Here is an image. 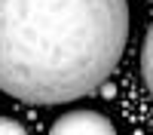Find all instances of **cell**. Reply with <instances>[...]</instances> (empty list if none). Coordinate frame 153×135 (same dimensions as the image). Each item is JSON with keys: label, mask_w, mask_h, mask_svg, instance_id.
I'll return each instance as SVG.
<instances>
[{"label": "cell", "mask_w": 153, "mask_h": 135, "mask_svg": "<svg viewBox=\"0 0 153 135\" xmlns=\"http://www.w3.org/2000/svg\"><path fill=\"white\" fill-rule=\"evenodd\" d=\"M141 74H144V83H147V92L153 95V25L147 28L144 46H141Z\"/></svg>", "instance_id": "3957f363"}, {"label": "cell", "mask_w": 153, "mask_h": 135, "mask_svg": "<svg viewBox=\"0 0 153 135\" xmlns=\"http://www.w3.org/2000/svg\"><path fill=\"white\" fill-rule=\"evenodd\" d=\"M0 135H28L22 123H16L12 117H0Z\"/></svg>", "instance_id": "277c9868"}, {"label": "cell", "mask_w": 153, "mask_h": 135, "mask_svg": "<svg viewBox=\"0 0 153 135\" xmlns=\"http://www.w3.org/2000/svg\"><path fill=\"white\" fill-rule=\"evenodd\" d=\"M49 135H117V129L98 110H68L52 123Z\"/></svg>", "instance_id": "7a4b0ae2"}, {"label": "cell", "mask_w": 153, "mask_h": 135, "mask_svg": "<svg viewBox=\"0 0 153 135\" xmlns=\"http://www.w3.org/2000/svg\"><path fill=\"white\" fill-rule=\"evenodd\" d=\"M129 40V0H0V92L61 104L101 89Z\"/></svg>", "instance_id": "6da1fadb"}]
</instances>
